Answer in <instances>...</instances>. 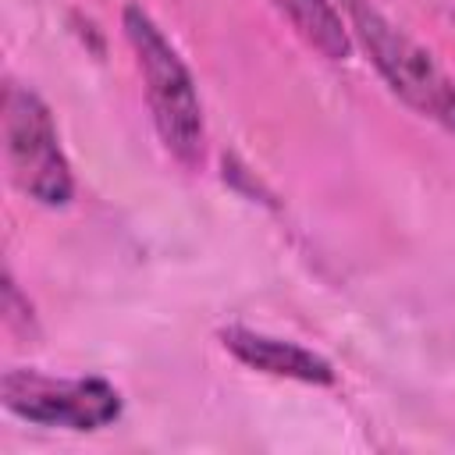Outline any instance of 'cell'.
<instances>
[{
  "label": "cell",
  "instance_id": "obj_1",
  "mask_svg": "<svg viewBox=\"0 0 455 455\" xmlns=\"http://www.w3.org/2000/svg\"><path fill=\"white\" fill-rule=\"evenodd\" d=\"M121 25H124V36L139 60L153 124H156L164 146L181 164L196 167L203 160L206 128H203V103H199L188 68L181 64L178 50L167 43V36L156 28V21L142 7L128 4L121 14Z\"/></svg>",
  "mask_w": 455,
  "mask_h": 455
},
{
  "label": "cell",
  "instance_id": "obj_6",
  "mask_svg": "<svg viewBox=\"0 0 455 455\" xmlns=\"http://www.w3.org/2000/svg\"><path fill=\"white\" fill-rule=\"evenodd\" d=\"M274 7L295 25V32L323 57L341 60L348 53V32L331 0H274Z\"/></svg>",
  "mask_w": 455,
  "mask_h": 455
},
{
  "label": "cell",
  "instance_id": "obj_3",
  "mask_svg": "<svg viewBox=\"0 0 455 455\" xmlns=\"http://www.w3.org/2000/svg\"><path fill=\"white\" fill-rule=\"evenodd\" d=\"M4 153L14 185L28 199L43 206H64L71 199L75 178L60 149L57 124L32 89L7 85L4 92Z\"/></svg>",
  "mask_w": 455,
  "mask_h": 455
},
{
  "label": "cell",
  "instance_id": "obj_2",
  "mask_svg": "<svg viewBox=\"0 0 455 455\" xmlns=\"http://www.w3.org/2000/svg\"><path fill=\"white\" fill-rule=\"evenodd\" d=\"M345 7L363 50L370 53L373 68L384 75L391 92L423 117L455 128V82L430 57V50H423L412 36H405L370 0H345Z\"/></svg>",
  "mask_w": 455,
  "mask_h": 455
},
{
  "label": "cell",
  "instance_id": "obj_5",
  "mask_svg": "<svg viewBox=\"0 0 455 455\" xmlns=\"http://www.w3.org/2000/svg\"><path fill=\"white\" fill-rule=\"evenodd\" d=\"M220 341L235 359H242L245 366H252L259 373L288 377V380H302V384H334L331 363L295 341L270 338V334H259L249 327H228V331H220Z\"/></svg>",
  "mask_w": 455,
  "mask_h": 455
},
{
  "label": "cell",
  "instance_id": "obj_4",
  "mask_svg": "<svg viewBox=\"0 0 455 455\" xmlns=\"http://www.w3.org/2000/svg\"><path fill=\"white\" fill-rule=\"evenodd\" d=\"M4 405L39 427L100 430L121 416V395L103 377H46L36 370H7L0 380Z\"/></svg>",
  "mask_w": 455,
  "mask_h": 455
}]
</instances>
